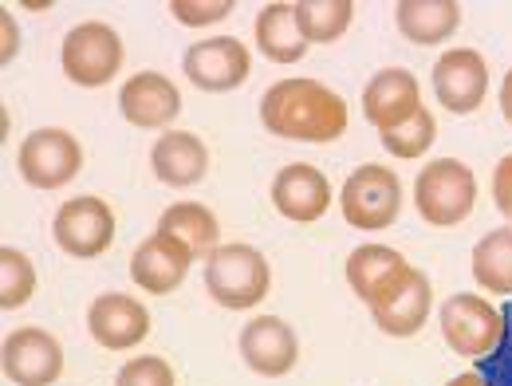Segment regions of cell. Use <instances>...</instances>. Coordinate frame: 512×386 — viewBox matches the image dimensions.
<instances>
[{"instance_id": "1", "label": "cell", "mask_w": 512, "mask_h": 386, "mask_svg": "<svg viewBox=\"0 0 512 386\" xmlns=\"http://www.w3.org/2000/svg\"><path fill=\"white\" fill-rule=\"evenodd\" d=\"M260 123L276 138L292 142H335L347 130V103L320 79H280L260 99Z\"/></svg>"}, {"instance_id": "2", "label": "cell", "mask_w": 512, "mask_h": 386, "mask_svg": "<svg viewBox=\"0 0 512 386\" xmlns=\"http://www.w3.org/2000/svg\"><path fill=\"white\" fill-rule=\"evenodd\" d=\"M414 205H418V217L434 229H453L461 225L473 205H477V178L465 162L457 158H434L418 170V182H414Z\"/></svg>"}, {"instance_id": "3", "label": "cell", "mask_w": 512, "mask_h": 386, "mask_svg": "<svg viewBox=\"0 0 512 386\" xmlns=\"http://www.w3.org/2000/svg\"><path fill=\"white\" fill-rule=\"evenodd\" d=\"M268 284H272V268L253 245H221L205 260V292L229 312L256 308L268 296Z\"/></svg>"}, {"instance_id": "4", "label": "cell", "mask_w": 512, "mask_h": 386, "mask_svg": "<svg viewBox=\"0 0 512 386\" xmlns=\"http://www.w3.org/2000/svg\"><path fill=\"white\" fill-rule=\"evenodd\" d=\"M438 320H442V339L449 343V351L461 359L485 363L505 339V312L493 308L489 300H481L477 292L449 296Z\"/></svg>"}, {"instance_id": "5", "label": "cell", "mask_w": 512, "mask_h": 386, "mask_svg": "<svg viewBox=\"0 0 512 386\" xmlns=\"http://www.w3.org/2000/svg\"><path fill=\"white\" fill-rule=\"evenodd\" d=\"M367 308H371V316L379 323V331H386V335H394V339L418 335L422 323L430 320V308H434L430 276L422 268L402 264L394 276H386L383 284L375 288Z\"/></svg>"}, {"instance_id": "6", "label": "cell", "mask_w": 512, "mask_h": 386, "mask_svg": "<svg viewBox=\"0 0 512 386\" xmlns=\"http://www.w3.org/2000/svg\"><path fill=\"white\" fill-rule=\"evenodd\" d=\"M339 209H343V221L351 229H367V233L390 229L398 221V209H402V182H398V174L390 166H379V162L359 166L343 182Z\"/></svg>"}, {"instance_id": "7", "label": "cell", "mask_w": 512, "mask_h": 386, "mask_svg": "<svg viewBox=\"0 0 512 386\" xmlns=\"http://www.w3.org/2000/svg\"><path fill=\"white\" fill-rule=\"evenodd\" d=\"M16 170L32 190H64L83 170V146L64 127H40L20 142Z\"/></svg>"}, {"instance_id": "8", "label": "cell", "mask_w": 512, "mask_h": 386, "mask_svg": "<svg viewBox=\"0 0 512 386\" xmlns=\"http://www.w3.org/2000/svg\"><path fill=\"white\" fill-rule=\"evenodd\" d=\"M60 64H64V75L75 87H103L123 67V40L111 24L83 20L64 36Z\"/></svg>"}, {"instance_id": "9", "label": "cell", "mask_w": 512, "mask_h": 386, "mask_svg": "<svg viewBox=\"0 0 512 386\" xmlns=\"http://www.w3.org/2000/svg\"><path fill=\"white\" fill-rule=\"evenodd\" d=\"M52 237H56V245L64 249L67 257H103L115 245V209L103 197H95V193L67 197L64 205L56 209Z\"/></svg>"}, {"instance_id": "10", "label": "cell", "mask_w": 512, "mask_h": 386, "mask_svg": "<svg viewBox=\"0 0 512 386\" xmlns=\"http://www.w3.org/2000/svg\"><path fill=\"white\" fill-rule=\"evenodd\" d=\"M0 367L12 386H52L64 375V347L44 327H16L0 347Z\"/></svg>"}, {"instance_id": "11", "label": "cell", "mask_w": 512, "mask_h": 386, "mask_svg": "<svg viewBox=\"0 0 512 386\" xmlns=\"http://www.w3.org/2000/svg\"><path fill=\"white\" fill-rule=\"evenodd\" d=\"M182 71L201 91H237L253 71V56L233 36H209L186 48Z\"/></svg>"}, {"instance_id": "12", "label": "cell", "mask_w": 512, "mask_h": 386, "mask_svg": "<svg viewBox=\"0 0 512 386\" xmlns=\"http://www.w3.org/2000/svg\"><path fill=\"white\" fill-rule=\"evenodd\" d=\"M489 91V64L473 48H449L434 64V95L449 115H473Z\"/></svg>"}, {"instance_id": "13", "label": "cell", "mask_w": 512, "mask_h": 386, "mask_svg": "<svg viewBox=\"0 0 512 386\" xmlns=\"http://www.w3.org/2000/svg\"><path fill=\"white\" fill-rule=\"evenodd\" d=\"M87 331L103 351H130L150 335V312L127 292H103L87 308Z\"/></svg>"}, {"instance_id": "14", "label": "cell", "mask_w": 512, "mask_h": 386, "mask_svg": "<svg viewBox=\"0 0 512 386\" xmlns=\"http://www.w3.org/2000/svg\"><path fill=\"white\" fill-rule=\"evenodd\" d=\"M119 111L130 127L166 130L182 115V91L162 71H134L119 91Z\"/></svg>"}, {"instance_id": "15", "label": "cell", "mask_w": 512, "mask_h": 386, "mask_svg": "<svg viewBox=\"0 0 512 386\" xmlns=\"http://www.w3.org/2000/svg\"><path fill=\"white\" fill-rule=\"evenodd\" d=\"M193 260L197 257H193L178 237L154 229V233L134 249V257H130V280H134L142 292H150V296H170V292L182 288V280H186Z\"/></svg>"}, {"instance_id": "16", "label": "cell", "mask_w": 512, "mask_h": 386, "mask_svg": "<svg viewBox=\"0 0 512 386\" xmlns=\"http://www.w3.org/2000/svg\"><path fill=\"white\" fill-rule=\"evenodd\" d=\"M241 359L249 363V371L264 379H280L296 367L300 359V339L280 316H256L241 331Z\"/></svg>"}, {"instance_id": "17", "label": "cell", "mask_w": 512, "mask_h": 386, "mask_svg": "<svg viewBox=\"0 0 512 386\" xmlns=\"http://www.w3.org/2000/svg\"><path fill=\"white\" fill-rule=\"evenodd\" d=\"M272 205L284 221L312 225L331 209V182L312 162H292L272 178Z\"/></svg>"}, {"instance_id": "18", "label": "cell", "mask_w": 512, "mask_h": 386, "mask_svg": "<svg viewBox=\"0 0 512 386\" xmlns=\"http://www.w3.org/2000/svg\"><path fill=\"white\" fill-rule=\"evenodd\" d=\"M418 111H422V91H418L414 71L406 67H386L363 87V115L379 134L402 127Z\"/></svg>"}, {"instance_id": "19", "label": "cell", "mask_w": 512, "mask_h": 386, "mask_svg": "<svg viewBox=\"0 0 512 386\" xmlns=\"http://www.w3.org/2000/svg\"><path fill=\"white\" fill-rule=\"evenodd\" d=\"M150 166L162 186L190 190L209 174V150L193 130H166L150 146Z\"/></svg>"}, {"instance_id": "20", "label": "cell", "mask_w": 512, "mask_h": 386, "mask_svg": "<svg viewBox=\"0 0 512 386\" xmlns=\"http://www.w3.org/2000/svg\"><path fill=\"white\" fill-rule=\"evenodd\" d=\"M253 32L260 56H268L272 64H300L308 56V48H312L304 28H300V20H296V4H288V0L264 4L260 16H256Z\"/></svg>"}, {"instance_id": "21", "label": "cell", "mask_w": 512, "mask_h": 386, "mask_svg": "<svg viewBox=\"0 0 512 386\" xmlns=\"http://www.w3.org/2000/svg\"><path fill=\"white\" fill-rule=\"evenodd\" d=\"M394 24L410 44H442L461 24L457 0H398Z\"/></svg>"}, {"instance_id": "22", "label": "cell", "mask_w": 512, "mask_h": 386, "mask_svg": "<svg viewBox=\"0 0 512 386\" xmlns=\"http://www.w3.org/2000/svg\"><path fill=\"white\" fill-rule=\"evenodd\" d=\"M158 233L178 237L193 257H201V260H209L217 249H221V245H217L221 225H217L213 209H205L201 201H174V205L158 217Z\"/></svg>"}, {"instance_id": "23", "label": "cell", "mask_w": 512, "mask_h": 386, "mask_svg": "<svg viewBox=\"0 0 512 386\" xmlns=\"http://www.w3.org/2000/svg\"><path fill=\"white\" fill-rule=\"evenodd\" d=\"M473 280L481 284V292L512 296V225L493 229L489 237L477 241V249H473Z\"/></svg>"}, {"instance_id": "24", "label": "cell", "mask_w": 512, "mask_h": 386, "mask_svg": "<svg viewBox=\"0 0 512 386\" xmlns=\"http://www.w3.org/2000/svg\"><path fill=\"white\" fill-rule=\"evenodd\" d=\"M402 264H406V257H402L398 249H390V245H359V249L347 257V284H351V292L367 304V300L375 296V288L383 284L386 276H394Z\"/></svg>"}, {"instance_id": "25", "label": "cell", "mask_w": 512, "mask_h": 386, "mask_svg": "<svg viewBox=\"0 0 512 386\" xmlns=\"http://www.w3.org/2000/svg\"><path fill=\"white\" fill-rule=\"evenodd\" d=\"M296 20L308 44H335L355 20V0H296Z\"/></svg>"}, {"instance_id": "26", "label": "cell", "mask_w": 512, "mask_h": 386, "mask_svg": "<svg viewBox=\"0 0 512 386\" xmlns=\"http://www.w3.org/2000/svg\"><path fill=\"white\" fill-rule=\"evenodd\" d=\"M36 292V264L28 253L20 249H0V308L4 312H16L32 300Z\"/></svg>"}, {"instance_id": "27", "label": "cell", "mask_w": 512, "mask_h": 386, "mask_svg": "<svg viewBox=\"0 0 512 386\" xmlns=\"http://www.w3.org/2000/svg\"><path fill=\"white\" fill-rule=\"evenodd\" d=\"M383 138V146L394 154V158H422L430 146H434V138H438V123H434V115L422 107L418 115H410L402 127H394V130H383L379 134Z\"/></svg>"}, {"instance_id": "28", "label": "cell", "mask_w": 512, "mask_h": 386, "mask_svg": "<svg viewBox=\"0 0 512 386\" xmlns=\"http://www.w3.org/2000/svg\"><path fill=\"white\" fill-rule=\"evenodd\" d=\"M115 386H174V367L162 355H134L119 367Z\"/></svg>"}, {"instance_id": "29", "label": "cell", "mask_w": 512, "mask_h": 386, "mask_svg": "<svg viewBox=\"0 0 512 386\" xmlns=\"http://www.w3.org/2000/svg\"><path fill=\"white\" fill-rule=\"evenodd\" d=\"M166 8H170V16H174L178 24H186V28H209V24L229 20V12H233L237 4H233V0H170Z\"/></svg>"}, {"instance_id": "30", "label": "cell", "mask_w": 512, "mask_h": 386, "mask_svg": "<svg viewBox=\"0 0 512 386\" xmlns=\"http://www.w3.org/2000/svg\"><path fill=\"white\" fill-rule=\"evenodd\" d=\"M481 379L489 386H512V308L505 312V339H501V347L481 363Z\"/></svg>"}, {"instance_id": "31", "label": "cell", "mask_w": 512, "mask_h": 386, "mask_svg": "<svg viewBox=\"0 0 512 386\" xmlns=\"http://www.w3.org/2000/svg\"><path fill=\"white\" fill-rule=\"evenodd\" d=\"M493 201H497V209L512 221V154H505L497 162V170H493Z\"/></svg>"}, {"instance_id": "32", "label": "cell", "mask_w": 512, "mask_h": 386, "mask_svg": "<svg viewBox=\"0 0 512 386\" xmlns=\"http://www.w3.org/2000/svg\"><path fill=\"white\" fill-rule=\"evenodd\" d=\"M0 32H4V48H0V60H4V64H12V60H16V48H20V28H16V20L8 16V8L0 12Z\"/></svg>"}, {"instance_id": "33", "label": "cell", "mask_w": 512, "mask_h": 386, "mask_svg": "<svg viewBox=\"0 0 512 386\" xmlns=\"http://www.w3.org/2000/svg\"><path fill=\"white\" fill-rule=\"evenodd\" d=\"M501 115H505V123L512 127V71L505 75V83H501Z\"/></svg>"}, {"instance_id": "34", "label": "cell", "mask_w": 512, "mask_h": 386, "mask_svg": "<svg viewBox=\"0 0 512 386\" xmlns=\"http://www.w3.org/2000/svg\"><path fill=\"white\" fill-rule=\"evenodd\" d=\"M446 386H489L481 379V371H465V375H457V379H449Z\"/></svg>"}]
</instances>
